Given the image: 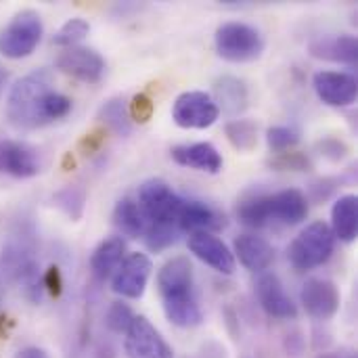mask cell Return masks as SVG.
Returning a JSON list of instances; mask_svg holds the SVG:
<instances>
[{
	"label": "cell",
	"instance_id": "6da1fadb",
	"mask_svg": "<svg viewBox=\"0 0 358 358\" xmlns=\"http://www.w3.org/2000/svg\"><path fill=\"white\" fill-rule=\"evenodd\" d=\"M71 99L57 92L48 69H34L23 76L8 92L6 120L19 130H36L65 117Z\"/></svg>",
	"mask_w": 358,
	"mask_h": 358
},
{
	"label": "cell",
	"instance_id": "7a4b0ae2",
	"mask_svg": "<svg viewBox=\"0 0 358 358\" xmlns=\"http://www.w3.org/2000/svg\"><path fill=\"white\" fill-rule=\"evenodd\" d=\"M157 287H159L166 319L172 325L180 329H191L201 325L203 315L195 294L193 266L187 258L176 256L168 260L157 273Z\"/></svg>",
	"mask_w": 358,
	"mask_h": 358
},
{
	"label": "cell",
	"instance_id": "3957f363",
	"mask_svg": "<svg viewBox=\"0 0 358 358\" xmlns=\"http://www.w3.org/2000/svg\"><path fill=\"white\" fill-rule=\"evenodd\" d=\"M13 281H17L23 289V294L31 302H40L42 298V275L40 264L36 258V245H34V233L25 231L23 227L13 233L2 250V266Z\"/></svg>",
	"mask_w": 358,
	"mask_h": 358
},
{
	"label": "cell",
	"instance_id": "277c9868",
	"mask_svg": "<svg viewBox=\"0 0 358 358\" xmlns=\"http://www.w3.org/2000/svg\"><path fill=\"white\" fill-rule=\"evenodd\" d=\"M336 248V237L331 233V227L323 220L310 222L289 245L287 250V260L289 264L304 273L323 266Z\"/></svg>",
	"mask_w": 358,
	"mask_h": 358
},
{
	"label": "cell",
	"instance_id": "5b68a950",
	"mask_svg": "<svg viewBox=\"0 0 358 358\" xmlns=\"http://www.w3.org/2000/svg\"><path fill=\"white\" fill-rule=\"evenodd\" d=\"M216 52L229 63H250L262 57L264 38L262 34L243 21H229L216 29L214 36Z\"/></svg>",
	"mask_w": 358,
	"mask_h": 358
},
{
	"label": "cell",
	"instance_id": "8992f818",
	"mask_svg": "<svg viewBox=\"0 0 358 358\" xmlns=\"http://www.w3.org/2000/svg\"><path fill=\"white\" fill-rule=\"evenodd\" d=\"M138 206L147 220V227H172L178 229V214L182 206V197L176 195L170 185L162 178L145 180L138 187Z\"/></svg>",
	"mask_w": 358,
	"mask_h": 358
},
{
	"label": "cell",
	"instance_id": "52a82bcc",
	"mask_svg": "<svg viewBox=\"0 0 358 358\" xmlns=\"http://www.w3.org/2000/svg\"><path fill=\"white\" fill-rule=\"evenodd\" d=\"M42 19L36 10H19L0 29V55L6 59L29 57L42 40Z\"/></svg>",
	"mask_w": 358,
	"mask_h": 358
},
{
	"label": "cell",
	"instance_id": "ba28073f",
	"mask_svg": "<svg viewBox=\"0 0 358 358\" xmlns=\"http://www.w3.org/2000/svg\"><path fill=\"white\" fill-rule=\"evenodd\" d=\"M218 115L220 109L214 103V96L203 90H187L176 96L172 105V120L180 128L203 130L214 126Z\"/></svg>",
	"mask_w": 358,
	"mask_h": 358
},
{
	"label": "cell",
	"instance_id": "9c48e42d",
	"mask_svg": "<svg viewBox=\"0 0 358 358\" xmlns=\"http://www.w3.org/2000/svg\"><path fill=\"white\" fill-rule=\"evenodd\" d=\"M124 336V350L128 358H174L170 344L147 317H134Z\"/></svg>",
	"mask_w": 358,
	"mask_h": 358
},
{
	"label": "cell",
	"instance_id": "30bf717a",
	"mask_svg": "<svg viewBox=\"0 0 358 358\" xmlns=\"http://www.w3.org/2000/svg\"><path fill=\"white\" fill-rule=\"evenodd\" d=\"M151 277V260L147 254H130L124 258L120 268L113 273L111 287L117 296L128 298V300H138L143 298L147 283Z\"/></svg>",
	"mask_w": 358,
	"mask_h": 358
},
{
	"label": "cell",
	"instance_id": "8fae6325",
	"mask_svg": "<svg viewBox=\"0 0 358 358\" xmlns=\"http://www.w3.org/2000/svg\"><path fill=\"white\" fill-rule=\"evenodd\" d=\"M300 302L315 321H329L340 310V292L329 279H308L300 292Z\"/></svg>",
	"mask_w": 358,
	"mask_h": 358
},
{
	"label": "cell",
	"instance_id": "7c38bea8",
	"mask_svg": "<svg viewBox=\"0 0 358 358\" xmlns=\"http://www.w3.org/2000/svg\"><path fill=\"white\" fill-rule=\"evenodd\" d=\"M317 96L329 107H348L357 101V78L346 71H317L313 78Z\"/></svg>",
	"mask_w": 358,
	"mask_h": 358
},
{
	"label": "cell",
	"instance_id": "4fadbf2b",
	"mask_svg": "<svg viewBox=\"0 0 358 358\" xmlns=\"http://www.w3.org/2000/svg\"><path fill=\"white\" fill-rule=\"evenodd\" d=\"M57 69H61L63 73H67L80 82L94 84L105 73V61L94 48L71 46V48H65L57 57Z\"/></svg>",
	"mask_w": 358,
	"mask_h": 358
},
{
	"label": "cell",
	"instance_id": "5bb4252c",
	"mask_svg": "<svg viewBox=\"0 0 358 358\" xmlns=\"http://www.w3.org/2000/svg\"><path fill=\"white\" fill-rule=\"evenodd\" d=\"M256 298L260 308L273 319L289 321L298 317V306L287 296L283 283L275 273H260V277L256 279Z\"/></svg>",
	"mask_w": 358,
	"mask_h": 358
},
{
	"label": "cell",
	"instance_id": "9a60e30c",
	"mask_svg": "<svg viewBox=\"0 0 358 358\" xmlns=\"http://www.w3.org/2000/svg\"><path fill=\"white\" fill-rule=\"evenodd\" d=\"M189 250L195 258H199L203 264H208L216 273H220V275H233L235 273L233 252L214 233H191Z\"/></svg>",
	"mask_w": 358,
	"mask_h": 358
},
{
	"label": "cell",
	"instance_id": "2e32d148",
	"mask_svg": "<svg viewBox=\"0 0 358 358\" xmlns=\"http://www.w3.org/2000/svg\"><path fill=\"white\" fill-rule=\"evenodd\" d=\"M40 172L38 151L23 141H0V174L13 178H31Z\"/></svg>",
	"mask_w": 358,
	"mask_h": 358
},
{
	"label": "cell",
	"instance_id": "e0dca14e",
	"mask_svg": "<svg viewBox=\"0 0 358 358\" xmlns=\"http://www.w3.org/2000/svg\"><path fill=\"white\" fill-rule=\"evenodd\" d=\"M224 227V216L197 199H182L178 214L180 233H214Z\"/></svg>",
	"mask_w": 358,
	"mask_h": 358
},
{
	"label": "cell",
	"instance_id": "ac0fdd59",
	"mask_svg": "<svg viewBox=\"0 0 358 358\" xmlns=\"http://www.w3.org/2000/svg\"><path fill=\"white\" fill-rule=\"evenodd\" d=\"M170 157L185 168H193L206 174H218L222 170V155L212 143H191L176 145L170 151Z\"/></svg>",
	"mask_w": 358,
	"mask_h": 358
},
{
	"label": "cell",
	"instance_id": "d6986e66",
	"mask_svg": "<svg viewBox=\"0 0 358 358\" xmlns=\"http://www.w3.org/2000/svg\"><path fill=\"white\" fill-rule=\"evenodd\" d=\"M271 222H281L285 227H296L308 216V199L298 189H285L268 195Z\"/></svg>",
	"mask_w": 358,
	"mask_h": 358
},
{
	"label": "cell",
	"instance_id": "ffe728a7",
	"mask_svg": "<svg viewBox=\"0 0 358 358\" xmlns=\"http://www.w3.org/2000/svg\"><path fill=\"white\" fill-rule=\"evenodd\" d=\"M233 248H235L233 256H237L239 262L252 273H264L275 262L273 245L266 239L258 237V235H250V233L239 235L235 239Z\"/></svg>",
	"mask_w": 358,
	"mask_h": 358
},
{
	"label": "cell",
	"instance_id": "44dd1931",
	"mask_svg": "<svg viewBox=\"0 0 358 358\" xmlns=\"http://www.w3.org/2000/svg\"><path fill=\"white\" fill-rule=\"evenodd\" d=\"M310 55L317 59L325 61H336V63H346V65H357L358 44L357 38L350 34H338V36H321L310 42L308 46Z\"/></svg>",
	"mask_w": 358,
	"mask_h": 358
},
{
	"label": "cell",
	"instance_id": "7402d4cb",
	"mask_svg": "<svg viewBox=\"0 0 358 358\" xmlns=\"http://www.w3.org/2000/svg\"><path fill=\"white\" fill-rule=\"evenodd\" d=\"M124 258H126V241L122 237H109L101 241L90 258V271L94 279L105 281L113 277V273L120 268Z\"/></svg>",
	"mask_w": 358,
	"mask_h": 358
},
{
	"label": "cell",
	"instance_id": "603a6c76",
	"mask_svg": "<svg viewBox=\"0 0 358 358\" xmlns=\"http://www.w3.org/2000/svg\"><path fill=\"white\" fill-rule=\"evenodd\" d=\"M214 103L229 115H239L248 109L250 92L243 80L235 76H222L214 82Z\"/></svg>",
	"mask_w": 358,
	"mask_h": 358
},
{
	"label": "cell",
	"instance_id": "cb8c5ba5",
	"mask_svg": "<svg viewBox=\"0 0 358 358\" xmlns=\"http://www.w3.org/2000/svg\"><path fill=\"white\" fill-rule=\"evenodd\" d=\"M331 233L340 241L352 243L358 235V199L357 195L340 197L331 208Z\"/></svg>",
	"mask_w": 358,
	"mask_h": 358
},
{
	"label": "cell",
	"instance_id": "d4e9b609",
	"mask_svg": "<svg viewBox=\"0 0 358 358\" xmlns=\"http://www.w3.org/2000/svg\"><path fill=\"white\" fill-rule=\"evenodd\" d=\"M113 224L122 235H126L130 239H138L147 231V220L143 216V210H141L138 201L132 197H124L115 203Z\"/></svg>",
	"mask_w": 358,
	"mask_h": 358
},
{
	"label": "cell",
	"instance_id": "484cf974",
	"mask_svg": "<svg viewBox=\"0 0 358 358\" xmlns=\"http://www.w3.org/2000/svg\"><path fill=\"white\" fill-rule=\"evenodd\" d=\"M99 120L105 122L115 134L120 136H126L132 132V117H130V109L126 105L124 99L115 96V99H109L101 109H99Z\"/></svg>",
	"mask_w": 358,
	"mask_h": 358
},
{
	"label": "cell",
	"instance_id": "4316f807",
	"mask_svg": "<svg viewBox=\"0 0 358 358\" xmlns=\"http://www.w3.org/2000/svg\"><path fill=\"white\" fill-rule=\"evenodd\" d=\"M237 218L241 224L250 229H262L271 224V210H268V195H254L239 203Z\"/></svg>",
	"mask_w": 358,
	"mask_h": 358
},
{
	"label": "cell",
	"instance_id": "83f0119b",
	"mask_svg": "<svg viewBox=\"0 0 358 358\" xmlns=\"http://www.w3.org/2000/svg\"><path fill=\"white\" fill-rule=\"evenodd\" d=\"M52 201L65 216H69L71 220H80L86 208V189L82 185L63 187L52 195Z\"/></svg>",
	"mask_w": 358,
	"mask_h": 358
},
{
	"label": "cell",
	"instance_id": "f1b7e54d",
	"mask_svg": "<svg viewBox=\"0 0 358 358\" xmlns=\"http://www.w3.org/2000/svg\"><path fill=\"white\" fill-rule=\"evenodd\" d=\"M224 134L239 151H252L258 145V126L252 120H233L227 124Z\"/></svg>",
	"mask_w": 358,
	"mask_h": 358
},
{
	"label": "cell",
	"instance_id": "f546056e",
	"mask_svg": "<svg viewBox=\"0 0 358 358\" xmlns=\"http://www.w3.org/2000/svg\"><path fill=\"white\" fill-rule=\"evenodd\" d=\"M88 31H90V25H88L86 19H82V17H71V19H67V21L55 31L52 44L63 46V48L78 46V42L84 40Z\"/></svg>",
	"mask_w": 358,
	"mask_h": 358
},
{
	"label": "cell",
	"instance_id": "4dcf8cb0",
	"mask_svg": "<svg viewBox=\"0 0 358 358\" xmlns=\"http://www.w3.org/2000/svg\"><path fill=\"white\" fill-rule=\"evenodd\" d=\"M266 143L275 153H285L300 143V132L294 126H271L266 130Z\"/></svg>",
	"mask_w": 358,
	"mask_h": 358
},
{
	"label": "cell",
	"instance_id": "1f68e13d",
	"mask_svg": "<svg viewBox=\"0 0 358 358\" xmlns=\"http://www.w3.org/2000/svg\"><path fill=\"white\" fill-rule=\"evenodd\" d=\"M134 319V313L128 304L124 302H113L107 310V317H105V325L109 331L113 334H126L130 323Z\"/></svg>",
	"mask_w": 358,
	"mask_h": 358
},
{
	"label": "cell",
	"instance_id": "d6a6232c",
	"mask_svg": "<svg viewBox=\"0 0 358 358\" xmlns=\"http://www.w3.org/2000/svg\"><path fill=\"white\" fill-rule=\"evenodd\" d=\"M271 166L275 170H292V172H306L313 168V162L304 155V153H298V151H285V153H277L273 159H271Z\"/></svg>",
	"mask_w": 358,
	"mask_h": 358
},
{
	"label": "cell",
	"instance_id": "836d02e7",
	"mask_svg": "<svg viewBox=\"0 0 358 358\" xmlns=\"http://www.w3.org/2000/svg\"><path fill=\"white\" fill-rule=\"evenodd\" d=\"M130 109V117L132 120H136V122H147V120H151V115H153V101H151V96L149 94H136L134 99H132V105L128 107Z\"/></svg>",
	"mask_w": 358,
	"mask_h": 358
},
{
	"label": "cell",
	"instance_id": "e575fe53",
	"mask_svg": "<svg viewBox=\"0 0 358 358\" xmlns=\"http://www.w3.org/2000/svg\"><path fill=\"white\" fill-rule=\"evenodd\" d=\"M317 149L321 151L323 157H327L331 162H340V159H344L348 155V147L340 138H325V141H321L317 145Z\"/></svg>",
	"mask_w": 358,
	"mask_h": 358
},
{
	"label": "cell",
	"instance_id": "d590c367",
	"mask_svg": "<svg viewBox=\"0 0 358 358\" xmlns=\"http://www.w3.org/2000/svg\"><path fill=\"white\" fill-rule=\"evenodd\" d=\"M42 285L52 294V296H59L61 294V273H59V268L57 266H52V268H48L46 271V275L42 277Z\"/></svg>",
	"mask_w": 358,
	"mask_h": 358
},
{
	"label": "cell",
	"instance_id": "8d00e7d4",
	"mask_svg": "<svg viewBox=\"0 0 358 358\" xmlns=\"http://www.w3.org/2000/svg\"><path fill=\"white\" fill-rule=\"evenodd\" d=\"M17 358H48V355H46V350H42L38 346H27L17 355Z\"/></svg>",
	"mask_w": 358,
	"mask_h": 358
},
{
	"label": "cell",
	"instance_id": "74e56055",
	"mask_svg": "<svg viewBox=\"0 0 358 358\" xmlns=\"http://www.w3.org/2000/svg\"><path fill=\"white\" fill-rule=\"evenodd\" d=\"M319 358H357L352 352H325Z\"/></svg>",
	"mask_w": 358,
	"mask_h": 358
},
{
	"label": "cell",
	"instance_id": "f35d334b",
	"mask_svg": "<svg viewBox=\"0 0 358 358\" xmlns=\"http://www.w3.org/2000/svg\"><path fill=\"white\" fill-rule=\"evenodd\" d=\"M6 80H8V73L0 67V94H2V90H4V86H6Z\"/></svg>",
	"mask_w": 358,
	"mask_h": 358
},
{
	"label": "cell",
	"instance_id": "ab89813d",
	"mask_svg": "<svg viewBox=\"0 0 358 358\" xmlns=\"http://www.w3.org/2000/svg\"><path fill=\"white\" fill-rule=\"evenodd\" d=\"M0 294H2V281H0Z\"/></svg>",
	"mask_w": 358,
	"mask_h": 358
}]
</instances>
